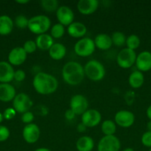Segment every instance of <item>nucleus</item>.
<instances>
[{
  "label": "nucleus",
  "instance_id": "1",
  "mask_svg": "<svg viewBox=\"0 0 151 151\" xmlns=\"http://www.w3.org/2000/svg\"><path fill=\"white\" fill-rule=\"evenodd\" d=\"M33 86L37 93L42 95H48L57 90L59 83L57 79L52 75L40 72L34 76Z\"/></svg>",
  "mask_w": 151,
  "mask_h": 151
},
{
  "label": "nucleus",
  "instance_id": "2",
  "mask_svg": "<svg viewBox=\"0 0 151 151\" xmlns=\"http://www.w3.org/2000/svg\"><path fill=\"white\" fill-rule=\"evenodd\" d=\"M62 78L66 83L70 86H77L84 80V67L76 61H69L64 65L62 70Z\"/></svg>",
  "mask_w": 151,
  "mask_h": 151
},
{
  "label": "nucleus",
  "instance_id": "3",
  "mask_svg": "<svg viewBox=\"0 0 151 151\" xmlns=\"http://www.w3.org/2000/svg\"><path fill=\"white\" fill-rule=\"evenodd\" d=\"M51 21L45 15H37L29 19L28 28L31 32L41 35L50 29Z\"/></svg>",
  "mask_w": 151,
  "mask_h": 151
},
{
  "label": "nucleus",
  "instance_id": "4",
  "mask_svg": "<svg viewBox=\"0 0 151 151\" xmlns=\"http://www.w3.org/2000/svg\"><path fill=\"white\" fill-rule=\"evenodd\" d=\"M85 76L93 81H100L105 76V68L101 62L90 60L84 66Z\"/></svg>",
  "mask_w": 151,
  "mask_h": 151
},
{
  "label": "nucleus",
  "instance_id": "5",
  "mask_svg": "<svg viewBox=\"0 0 151 151\" xmlns=\"http://www.w3.org/2000/svg\"><path fill=\"white\" fill-rule=\"evenodd\" d=\"M96 50L94 41L88 37H84L78 40L74 46V51L80 57L90 56Z\"/></svg>",
  "mask_w": 151,
  "mask_h": 151
},
{
  "label": "nucleus",
  "instance_id": "6",
  "mask_svg": "<svg viewBox=\"0 0 151 151\" xmlns=\"http://www.w3.org/2000/svg\"><path fill=\"white\" fill-rule=\"evenodd\" d=\"M136 53L134 50L128 48H123L117 55L116 61L122 69H129L136 63Z\"/></svg>",
  "mask_w": 151,
  "mask_h": 151
},
{
  "label": "nucleus",
  "instance_id": "7",
  "mask_svg": "<svg viewBox=\"0 0 151 151\" xmlns=\"http://www.w3.org/2000/svg\"><path fill=\"white\" fill-rule=\"evenodd\" d=\"M120 140L115 136H104L98 143V151H119Z\"/></svg>",
  "mask_w": 151,
  "mask_h": 151
},
{
  "label": "nucleus",
  "instance_id": "8",
  "mask_svg": "<svg viewBox=\"0 0 151 151\" xmlns=\"http://www.w3.org/2000/svg\"><path fill=\"white\" fill-rule=\"evenodd\" d=\"M33 102L30 97L25 93H19L16 94L13 100V106L14 110L17 113L24 114L29 111V109L32 107Z\"/></svg>",
  "mask_w": 151,
  "mask_h": 151
},
{
  "label": "nucleus",
  "instance_id": "9",
  "mask_svg": "<svg viewBox=\"0 0 151 151\" xmlns=\"http://www.w3.org/2000/svg\"><path fill=\"white\" fill-rule=\"evenodd\" d=\"M88 100L81 94H76L70 99V109H71L76 115H82L86 111L88 110Z\"/></svg>",
  "mask_w": 151,
  "mask_h": 151
},
{
  "label": "nucleus",
  "instance_id": "10",
  "mask_svg": "<svg viewBox=\"0 0 151 151\" xmlns=\"http://www.w3.org/2000/svg\"><path fill=\"white\" fill-rule=\"evenodd\" d=\"M115 123L121 128H130L135 122V115L127 110H121L114 116Z\"/></svg>",
  "mask_w": 151,
  "mask_h": 151
},
{
  "label": "nucleus",
  "instance_id": "11",
  "mask_svg": "<svg viewBox=\"0 0 151 151\" xmlns=\"http://www.w3.org/2000/svg\"><path fill=\"white\" fill-rule=\"evenodd\" d=\"M41 134L40 128L36 124H28L22 131V137L24 140L28 144H34L38 140Z\"/></svg>",
  "mask_w": 151,
  "mask_h": 151
},
{
  "label": "nucleus",
  "instance_id": "12",
  "mask_svg": "<svg viewBox=\"0 0 151 151\" xmlns=\"http://www.w3.org/2000/svg\"><path fill=\"white\" fill-rule=\"evenodd\" d=\"M102 121V114L96 109H88L81 115V122L87 128H93Z\"/></svg>",
  "mask_w": 151,
  "mask_h": 151
},
{
  "label": "nucleus",
  "instance_id": "13",
  "mask_svg": "<svg viewBox=\"0 0 151 151\" xmlns=\"http://www.w3.org/2000/svg\"><path fill=\"white\" fill-rule=\"evenodd\" d=\"M56 13L59 23L63 26L68 27L70 24L73 22L74 13L72 9L70 8L68 6H59L58 10H56Z\"/></svg>",
  "mask_w": 151,
  "mask_h": 151
},
{
  "label": "nucleus",
  "instance_id": "14",
  "mask_svg": "<svg viewBox=\"0 0 151 151\" xmlns=\"http://www.w3.org/2000/svg\"><path fill=\"white\" fill-rule=\"evenodd\" d=\"M27 54L23 47H17L11 50L8 54V63L13 66L22 65L27 59Z\"/></svg>",
  "mask_w": 151,
  "mask_h": 151
},
{
  "label": "nucleus",
  "instance_id": "15",
  "mask_svg": "<svg viewBox=\"0 0 151 151\" xmlns=\"http://www.w3.org/2000/svg\"><path fill=\"white\" fill-rule=\"evenodd\" d=\"M136 68L142 72H148L151 69V52L149 51H143L136 57Z\"/></svg>",
  "mask_w": 151,
  "mask_h": 151
},
{
  "label": "nucleus",
  "instance_id": "16",
  "mask_svg": "<svg viewBox=\"0 0 151 151\" xmlns=\"http://www.w3.org/2000/svg\"><path fill=\"white\" fill-rule=\"evenodd\" d=\"M14 69L11 64L6 61H0V83H9L13 80Z\"/></svg>",
  "mask_w": 151,
  "mask_h": 151
},
{
  "label": "nucleus",
  "instance_id": "17",
  "mask_svg": "<svg viewBox=\"0 0 151 151\" xmlns=\"http://www.w3.org/2000/svg\"><path fill=\"white\" fill-rule=\"evenodd\" d=\"M99 1L97 0H80L77 4L78 12L83 15H90L97 10Z\"/></svg>",
  "mask_w": 151,
  "mask_h": 151
},
{
  "label": "nucleus",
  "instance_id": "18",
  "mask_svg": "<svg viewBox=\"0 0 151 151\" xmlns=\"http://www.w3.org/2000/svg\"><path fill=\"white\" fill-rule=\"evenodd\" d=\"M68 33L75 38H84L87 32V27L80 22H73L68 27Z\"/></svg>",
  "mask_w": 151,
  "mask_h": 151
},
{
  "label": "nucleus",
  "instance_id": "19",
  "mask_svg": "<svg viewBox=\"0 0 151 151\" xmlns=\"http://www.w3.org/2000/svg\"><path fill=\"white\" fill-rule=\"evenodd\" d=\"M16 95V89L11 84L0 83V101L4 103L13 101Z\"/></svg>",
  "mask_w": 151,
  "mask_h": 151
},
{
  "label": "nucleus",
  "instance_id": "20",
  "mask_svg": "<svg viewBox=\"0 0 151 151\" xmlns=\"http://www.w3.org/2000/svg\"><path fill=\"white\" fill-rule=\"evenodd\" d=\"M93 41H94L96 47H97L98 49L101 50H109L113 45L111 36L105 33L98 34Z\"/></svg>",
  "mask_w": 151,
  "mask_h": 151
},
{
  "label": "nucleus",
  "instance_id": "21",
  "mask_svg": "<svg viewBox=\"0 0 151 151\" xmlns=\"http://www.w3.org/2000/svg\"><path fill=\"white\" fill-rule=\"evenodd\" d=\"M49 55L53 60H60L66 55L67 50L64 44L61 43H54L48 50Z\"/></svg>",
  "mask_w": 151,
  "mask_h": 151
},
{
  "label": "nucleus",
  "instance_id": "22",
  "mask_svg": "<svg viewBox=\"0 0 151 151\" xmlns=\"http://www.w3.org/2000/svg\"><path fill=\"white\" fill-rule=\"evenodd\" d=\"M14 22L10 16L7 15L0 16V35H7L12 32Z\"/></svg>",
  "mask_w": 151,
  "mask_h": 151
},
{
  "label": "nucleus",
  "instance_id": "23",
  "mask_svg": "<svg viewBox=\"0 0 151 151\" xmlns=\"http://www.w3.org/2000/svg\"><path fill=\"white\" fill-rule=\"evenodd\" d=\"M35 41L37 48L41 50H49L54 44L53 37L46 33L38 35Z\"/></svg>",
  "mask_w": 151,
  "mask_h": 151
},
{
  "label": "nucleus",
  "instance_id": "24",
  "mask_svg": "<svg viewBox=\"0 0 151 151\" xmlns=\"http://www.w3.org/2000/svg\"><path fill=\"white\" fill-rule=\"evenodd\" d=\"M78 151H92L94 147V140L88 136L81 137L76 143Z\"/></svg>",
  "mask_w": 151,
  "mask_h": 151
},
{
  "label": "nucleus",
  "instance_id": "25",
  "mask_svg": "<svg viewBox=\"0 0 151 151\" xmlns=\"http://www.w3.org/2000/svg\"><path fill=\"white\" fill-rule=\"evenodd\" d=\"M128 82L130 86L133 88H139L142 87L144 82L143 72L139 70L133 71L129 76Z\"/></svg>",
  "mask_w": 151,
  "mask_h": 151
},
{
  "label": "nucleus",
  "instance_id": "26",
  "mask_svg": "<svg viewBox=\"0 0 151 151\" xmlns=\"http://www.w3.org/2000/svg\"><path fill=\"white\" fill-rule=\"evenodd\" d=\"M102 133L105 134V136H112L114 135L116 131V124L115 122L107 119L102 122V126H101Z\"/></svg>",
  "mask_w": 151,
  "mask_h": 151
},
{
  "label": "nucleus",
  "instance_id": "27",
  "mask_svg": "<svg viewBox=\"0 0 151 151\" xmlns=\"http://www.w3.org/2000/svg\"><path fill=\"white\" fill-rule=\"evenodd\" d=\"M40 4L41 7L48 13L56 12L59 7V3L57 0H41Z\"/></svg>",
  "mask_w": 151,
  "mask_h": 151
},
{
  "label": "nucleus",
  "instance_id": "28",
  "mask_svg": "<svg viewBox=\"0 0 151 151\" xmlns=\"http://www.w3.org/2000/svg\"><path fill=\"white\" fill-rule=\"evenodd\" d=\"M141 44V40L139 37L137 35L135 34H132V35H129L126 39V44L125 45L127 46V48L130 49L132 50H136L139 47Z\"/></svg>",
  "mask_w": 151,
  "mask_h": 151
},
{
  "label": "nucleus",
  "instance_id": "29",
  "mask_svg": "<svg viewBox=\"0 0 151 151\" xmlns=\"http://www.w3.org/2000/svg\"><path fill=\"white\" fill-rule=\"evenodd\" d=\"M111 39H112L113 44L118 47H123L126 44V38L125 35L123 32L116 31L114 32L111 35Z\"/></svg>",
  "mask_w": 151,
  "mask_h": 151
},
{
  "label": "nucleus",
  "instance_id": "30",
  "mask_svg": "<svg viewBox=\"0 0 151 151\" xmlns=\"http://www.w3.org/2000/svg\"><path fill=\"white\" fill-rule=\"evenodd\" d=\"M65 26L59 23L55 24L50 29V34L53 38H61L65 35Z\"/></svg>",
  "mask_w": 151,
  "mask_h": 151
},
{
  "label": "nucleus",
  "instance_id": "31",
  "mask_svg": "<svg viewBox=\"0 0 151 151\" xmlns=\"http://www.w3.org/2000/svg\"><path fill=\"white\" fill-rule=\"evenodd\" d=\"M29 19L24 15H19L15 18L14 24L19 29H25L28 26Z\"/></svg>",
  "mask_w": 151,
  "mask_h": 151
},
{
  "label": "nucleus",
  "instance_id": "32",
  "mask_svg": "<svg viewBox=\"0 0 151 151\" xmlns=\"http://www.w3.org/2000/svg\"><path fill=\"white\" fill-rule=\"evenodd\" d=\"M23 49L27 54L33 53L37 49L36 41H33V40H28V41H25V44H24Z\"/></svg>",
  "mask_w": 151,
  "mask_h": 151
},
{
  "label": "nucleus",
  "instance_id": "33",
  "mask_svg": "<svg viewBox=\"0 0 151 151\" xmlns=\"http://www.w3.org/2000/svg\"><path fill=\"white\" fill-rule=\"evenodd\" d=\"M141 142L144 146L151 148V131H146L144 133L141 139Z\"/></svg>",
  "mask_w": 151,
  "mask_h": 151
},
{
  "label": "nucleus",
  "instance_id": "34",
  "mask_svg": "<svg viewBox=\"0 0 151 151\" xmlns=\"http://www.w3.org/2000/svg\"><path fill=\"white\" fill-rule=\"evenodd\" d=\"M10 135V130L6 126L0 125V142L6 141Z\"/></svg>",
  "mask_w": 151,
  "mask_h": 151
},
{
  "label": "nucleus",
  "instance_id": "35",
  "mask_svg": "<svg viewBox=\"0 0 151 151\" xmlns=\"http://www.w3.org/2000/svg\"><path fill=\"white\" fill-rule=\"evenodd\" d=\"M22 122L25 124H30L33 123V121L34 119V115L32 112L30 111H27L25 113L22 114V117H21Z\"/></svg>",
  "mask_w": 151,
  "mask_h": 151
},
{
  "label": "nucleus",
  "instance_id": "36",
  "mask_svg": "<svg viewBox=\"0 0 151 151\" xmlns=\"http://www.w3.org/2000/svg\"><path fill=\"white\" fill-rule=\"evenodd\" d=\"M25 78H26V74L23 70L18 69V70L15 71L13 80H15L17 82H22L25 79Z\"/></svg>",
  "mask_w": 151,
  "mask_h": 151
},
{
  "label": "nucleus",
  "instance_id": "37",
  "mask_svg": "<svg viewBox=\"0 0 151 151\" xmlns=\"http://www.w3.org/2000/svg\"><path fill=\"white\" fill-rule=\"evenodd\" d=\"M16 111L14 110L13 108H8L5 109L3 114V117L6 119H12L16 116Z\"/></svg>",
  "mask_w": 151,
  "mask_h": 151
},
{
  "label": "nucleus",
  "instance_id": "38",
  "mask_svg": "<svg viewBox=\"0 0 151 151\" xmlns=\"http://www.w3.org/2000/svg\"><path fill=\"white\" fill-rule=\"evenodd\" d=\"M65 118L68 119V120L70 121V120H73V119L75 118L76 114H75V113H74V112L71 110V109H68L66 111H65Z\"/></svg>",
  "mask_w": 151,
  "mask_h": 151
},
{
  "label": "nucleus",
  "instance_id": "39",
  "mask_svg": "<svg viewBox=\"0 0 151 151\" xmlns=\"http://www.w3.org/2000/svg\"><path fill=\"white\" fill-rule=\"evenodd\" d=\"M86 129H87V127H86L85 125L82 123V122H81V123L78 124V126H77V130H78V131L79 133L84 132V131H86Z\"/></svg>",
  "mask_w": 151,
  "mask_h": 151
},
{
  "label": "nucleus",
  "instance_id": "40",
  "mask_svg": "<svg viewBox=\"0 0 151 151\" xmlns=\"http://www.w3.org/2000/svg\"><path fill=\"white\" fill-rule=\"evenodd\" d=\"M146 114H147V116L148 117V119H149L150 120H151V104L150 105L149 107H148L147 109Z\"/></svg>",
  "mask_w": 151,
  "mask_h": 151
},
{
  "label": "nucleus",
  "instance_id": "41",
  "mask_svg": "<svg viewBox=\"0 0 151 151\" xmlns=\"http://www.w3.org/2000/svg\"><path fill=\"white\" fill-rule=\"evenodd\" d=\"M16 2L18 3V4H27V3L29 2V1H28V0H17V1H16Z\"/></svg>",
  "mask_w": 151,
  "mask_h": 151
},
{
  "label": "nucleus",
  "instance_id": "42",
  "mask_svg": "<svg viewBox=\"0 0 151 151\" xmlns=\"http://www.w3.org/2000/svg\"><path fill=\"white\" fill-rule=\"evenodd\" d=\"M34 151H51V150L48 148H46V147H40V148L36 149V150H35Z\"/></svg>",
  "mask_w": 151,
  "mask_h": 151
},
{
  "label": "nucleus",
  "instance_id": "43",
  "mask_svg": "<svg viewBox=\"0 0 151 151\" xmlns=\"http://www.w3.org/2000/svg\"><path fill=\"white\" fill-rule=\"evenodd\" d=\"M147 131H151V120H150L147 124Z\"/></svg>",
  "mask_w": 151,
  "mask_h": 151
},
{
  "label": "nucleus",
  "instance_id": "44",
  "mask_svg": "<svg viewBox=\"0 0 151 151\" xmlns=\"http://www.w3.org/2000/svg\"><path fill=\"white\" fill-rule=\"evenodd\" d=\"M122 151H135L132 147H127V148L124 149Z\"/></svg>",
  "mask_w": 151,
  "mask_h": 151
},
{
  "label": "nucleus",
  "instance_id": "45",
  "mask_svg": "<svg viewBox=\"0 0 151 151\" xmlns=\"http://www.w3.org/2000/svg\"><path fill=\"white\" fill-rule=\"evenodd\" d=\"M3 119H4V117H3V114L1 113V112H0V123L2 122Z\"/></svg>",
  "mask_w": 151,
  "mask_h": 151
},
{
  "label": "nucleus",
  "instance_id": "46",
  "mask_svg": "<svg viewBox=\"0 0 151 151\" xmlns=\"http://www.w3.org/2000/svg\"><path fill=\"white\" fill-rule=\"evenodd\" d=\"M149 151H151V148H150V149H149Z\"/></svg>",
  "mask_w": 151,
  "mask_h": 151
}]
</instances>
